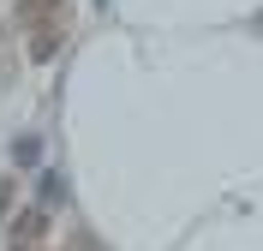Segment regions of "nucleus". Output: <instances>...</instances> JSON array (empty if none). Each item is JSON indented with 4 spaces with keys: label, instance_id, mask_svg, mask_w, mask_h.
Instances as JSON below:
<instances>
[{
    "label": "nucleus",
    "instance_id": "obj_1",
    "mask_svg": "<svg viewBox=\"0 0 263 251\" xmlns=\"http://www.w3.org/2000/svg\"><path fill=\"white\" fill-rule=\"evenodd\" d=\"M42 234H48V216H42V209H24V216H18V245H36Z\"/></svg>",
    "mask_w": 263,
    "mask_h": 251
},
{
    "label": "nucleus",
    "instance_id": "obj_2",
    "mask_svg": "<svg viewBox=\"0 0 263 251\" xmlns=\"http://www.w3.org/2000/svg\"><path fill=\"white\" fill-rule=\"evenodd\" d=\"M54 54H60V30H54V24H42V30L30 36V60H54Z\"/></svg>",
    "mask_w": 263,
    "mask_h": 251
},
{
    "label": "nucleus",
    "instance_id": "obj_3",
    "mask_svg": "<svg viewBox=\"0 0 263 251\" xmlns=\"http://www.w3.org/2000/svg\"><path fill=\"white\" fill-rule=\"evenodd\" d=\"M66 0H18V18H30V24H42V18H54Z\"/></svg>",
    "mask_w": 263,
    "mask_h": 251
}]
</instances>
